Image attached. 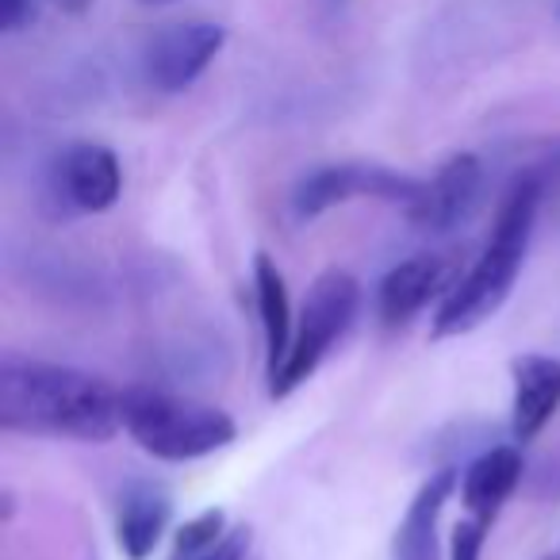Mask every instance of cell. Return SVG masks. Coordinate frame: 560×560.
<instances>
[{
	"mask_svg": "<svg viewBox=\"0 0 560 560\" xmlns=\"http://www.w3.org/2000/svg\"><path fill=\"white\" fill-rule=\"evenodd\" d=\"M483 192V165L476 154H453L430 180H422L419 196L407 203V219L422 234H450L468 223Z\"/></svg>",
	"mask_w": 560,
	"mask_h": 560,
	"instance_id": "ba28073f",
	"label": "cell"
},
{
	"mask_svg": "<svg viewBox=\"0 0 560 560\" xmlns=\"http://www.w3.org/2000/svg\"><path fill=\"white\" fill-rule=\"evenodd\" d=\"M460 280L457 257L453 254H415L407 261L392 265L376 284V312L384 327H404L430 304H442Z\"/></svg>",
	"mask_w": 560,
	"mask_h": 560,
	"instance_id": "52a82bcc",
	"label": "cell"
},
{
	"mask_svg": "<svg viewBox=\"0 0 560 560\" xmlns=\"http://www.w3.org/2000/svg\"><path fill=\"white\" fill-rule=\"evenodd\" d=\"M254 300H257V319H261V338H265V381H269L284 365V358L292 350V335H296L289 284H284V272L277 269V261L269 254L254 257Z\"/></svg>",
	"mask_w": 560,
	"mask_h": 560,
	"instance_id": "5bb4252c",
	"label": "cell"
},
{
	"mask_svg": "<svg viewBox=\"0 0 560 560\" xmlns=\"http://www.w3.org/2000/svg\"><path fill=\"white\" fill-rule=\"evenodd\" d=\"M203 560H249V529H231L226 541Z\"/></svg>",
	"mask_w": 560,
	"mask_h": 560,
	"instance_id": "ac0fdd59",
	"label": "cell"
},
{
	"mask_svg": "<svg viewBox=\"0 0 560 560\" xmlns=\"http://www.w3.org/2000/svg\"><path fill=\"white\" fill-rule=\"evenodd\" d=\"M119 415L131 442L165 465L211 457L238 438V422L219 407L142 384L119 392Z\"/></svg>",
	"mask_w": 560,
	"mask_h": 560,
	"instance_id": "3957f363",
	"label": "cell"
},
{
	"mask_svg": "<svg viewBox=\"0 0 560 560\" xmlns=\"http://www.w3.org/2000/svg\"><path fill=\"white\" fill-rule=\"evenodd\" d=\"M226 514L219 506L200 511L196 518H188L185 526L173 534V560H203L226 541Z\"/></svg>",
	"mask_w": 560,
	"mask_h": 560,
	"instance_id": "9a60e30c",
	"label": "cell"
},
{
	"mask_svg": "<svg viewBox=\"0 0 560 560\" xmlns=\"http://www.w3.org/2000/svg\"><path fill=\"white\" fill-rule=\"evenodd\" d=\"M142 4H173V0H142Z\"/></svg>",
	"mask_w": 560,
	"mask_h": 560,
	"instance_id": "ffe728a7",
	"label": "cell"
},
{
	"mask_svg": "<svg viewBox=\"0 0 560 560\" xmlns=\"http://www.w3.org/2000/svg\"><path fill=\"white\" fill-rule=\"evenodd\" d=\"M358 307H361V284L353 272L327 269L312 280L304 307L296 315V335H292L289 358L277 369V376H269L272 399H289L292 392L304 388L319 373L323 361L335 353V346L353 327Z\"/></svg>",
	"mask_w": 560,
	"mask_h": 560,
	"instance_id": "277c9868",
	"label": "cell"
},
{
	"mask_svg": "<svg viewBox=\"0 0 560 560\" xmlns=\"http://www.w3.org/2000/svg\"><path fill=\"white\" fill-rule=\"evenodd\" d=\"M457 483L460 472L442 468L415 491V499L407 503L404 518L396 526V537H392V560H442L438 522H442V511L457 491Z\"/></svg>",
	"mask_w": 560,
	"mask_h": 560,
	"instance_id": "8fae6325",
	"label": "cell"
},
{
	"mask_svg": "<svg viewBox=\"0 0 560 560\" xmlns=\"http://www.w3.org/2000/svg\"><path fill=\"white\" fill-rule=\"evenodd\" d=\"M47 4H55V9L70 12V16H81V12L93 9V0H47Z\"/></svg>",
	"mask_w": 560,
	"mask_h": 560,
	"instance_id": "d6986e66",
	"label": "cell"
},
{
	"mask_svg": "<svg viewBox=\"0 0 560 560\" xmlns=\"http://www.w3.org/2000/svg\"><path fill=\"white\" fill-rule=\"evenodd\" d=\"M226 27L211 20H188V24H170L158 35H150L142 50V73L150 89L158 93H185L208 73V66L223 55Z\"/></svg>",
	"mask_w": 560,
	"mask_h": 560,
	"instance_id": "8992f818",
	"label": "cell"
},
{
	"mask_svg": "<svg viewBox=\"0 0 560 560\" xmlns=\"http://www.w3.org/2000/svg\"><path fill=\"white\" fill-rule=\"evenodd\" d=\"M560 415V358L518 353L511 361V438L529 445Z\"/></svg>",
	"mask_w": 560,
	"mask_h": 560,
	"instance_id": "30bf717a",
	"label": "cell"
},
{
	"mask_svg": "<svg viewBox=\"0 0 560 560\" xmlns=\"http://www.w3.org/2000/svg\"><path fill=\"white\" fill-rule=\"evenodd\" d=\"M173 518V499L162 483L139 480L119 495L116 545L127 560H150Z\"/></svg>",
	"mask_w": 560,
	"mask_h": 560,
	"instance_id": "4fadbf2b",
	"label": "cell"
},
{
	"mask_svg": "<svg viewBox=\"0 0 560 560\" xmlns=\"http://www.w3.org/2000/svg\"><path fill=\"white\" fill-rule=\"evenodd\" d=\"M0 430L93 445L112 442L124 430L119 392L85 369L4 353L0 361Z\"/></svg>",
	"mask_w": 560,
	"mask_h": 560,
	"instance_id": "6da1fadb",
	"label": "cell"
},
{
	"mask_svg": "<svg viewBox=\"0 0 560 560\" xmlns=\"http://www.w3.org/2000/svg\"><path fill=\"white\" fill-rule=\"evenodd\" d=\"M545 203V170H526L511 180L495 211V226L491 238L483 242L480 257L460 272L450 296L438 304L434 315V338H460L480 330L499 307L511 300L514 280H518L522 265L529 254V238H534L537 211Z\"/></svg>",
	"mask_w": 560,
	"mask_h": 560,
	"instance_id": "7a4b0ae2",
	"label": "cell"
},
{
	"mask_svg": "<svg viewBox=\"0 0 560 560\" xmlns=\"http://www.w3.org/2000/svg\"><path fill=\"white\" fill-rule=\"evenodd\" d=\"M488 534H491V522H480L472 514L453 526V537H450V560H480L483 557V545H488Z\"/></svg>",
	"mask_w": 560,
	"mask_h": 560,
	"instance_id": "2e32d148",
	"label": "cell"
},
{
	"mask_svg": "<svg viewBox=\"0 0 560 560\" xmlns=\"http://www.w3.org/2000/svg\"><path fill=\"white\" fill-rule=\"evenodd\" d=\"M557 16H560V0H557Z\"/></svg>",
	"mask_w": 560,
	"mask_h": 560,
	"instance_id": "44dd1931",
	"label": "cell"
},
{
	"mask_svg": "<svg viewBox=\"0 0 560 560\" xmlns=\"http://www.w3.org/2000/svg\"><path fill=\"white\" fill-rule=\"evenodd\" d=\"M55 192L66 208L101 215L124 196V165L101 142H73L55 162Z\"/></svg>",
	"mask_w": 560,
	"mask_h": 560,
	"instance_id": "9c48e42d",
	"label": "cell"
},
{
	"mask_svg": "<svg viewBox=\"0 0 560 560\" xmlns=\"http://www.w3.org/2000/svg\"><path fill=\"white\" fill-rule=\"evenodd\" d=\"M35 20V0H0V27L9 35L32 27Z\"/></svg>",
	"mask_w": 560,
	"mask_h": 560,
	"instance_id": "e0dca14e",
	"label": "cell"
},
{
	"mask_svg": "<svg viewBox=\"0 0 560 560\" xmlns=\"http://www.w3.org/2000/svg\"><path fill=\"white\" fill-rule=\"evenodd\" d=\"M522 483V450L518 445H491L480 457H472L460 472V503L465 514L495 526L499 511L506 506V499L514 495V488Z\"/></svg>",
	"mask_w": 560,
	"mask_h": 560,
	"instance_id": "7c38bea8",
	"label": "cell"
},
{
	"mask_svg": "<svg viewBox=\"0 0 560 560\" xmlns=\"http://www.w3.org/2000/svg\"><path fill=\"white\" fill-rule=\"evenodd\" d=\"M422 180L404 177L396 170L384 165H365V162H338V165H319V170L304 173L292 188V215L296 219H319L327 211L342 208L350 200H388V203H411L419 196Z\"/></svg>",
	"mask_w": 560,
	"mask_h": 560,
	"instance_id": "5b68a950",
	"label": "cell"
}]
</instances>
